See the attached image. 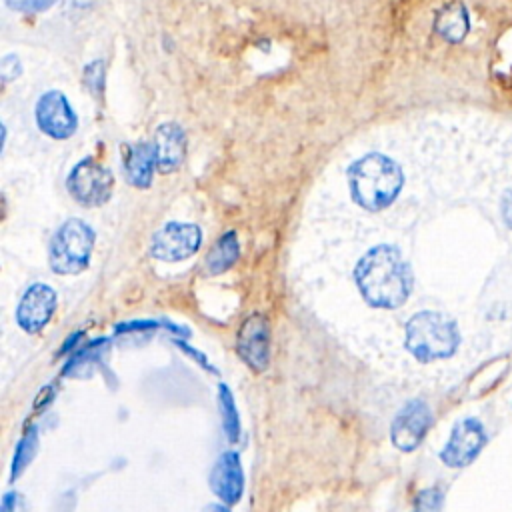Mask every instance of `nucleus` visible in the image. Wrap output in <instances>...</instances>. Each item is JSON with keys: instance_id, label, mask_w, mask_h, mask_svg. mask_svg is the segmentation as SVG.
Listing matches in <instances>:
<instances>
[{"instance_id": "1", "label": "nucleus", "mask_w": 512, "mask_h": 512, "mask_svg": "<svg viewBox=\"0 0 512 512\" xmlns=\"http://www.w3.org/2000/svg\"><path fill=\"white\" fill-rule=\"evenodd\" d=\"M364 300L376 308H398L412 290V274L400 252L392 246L368 250L354 270Z\"/></svg>"}, {"instance_id": "2", "label": "nucleus", "mask_w": 512, "mask_h": 512, "mask_svg": "<svg viewBox=\"0 0 512 512\" xmlns=\"http://www.w3.org/2000/svg\"><path fill=\"white\" fill-rule=\"evenodd\" d=\"M348 178L352 198L370 212L386 208L402 188V170L394 160L378 152L358 158Z\"/></svg>"}, {"instance_id": "3", "label": "nucleus", "mask_w": 512, "mask_h": 512, "mask_svg": "<svg viewBox=\"0 0 512 512\" xmlns=\"http://www.w3.org/2000/svg\"><path fill=\"white\" fill-rule=\"evenodd\" d=\"M458 342L460 338L456 324L440 312H418L406 324V348L420 362L452 356Z\"/></svg>"}, {"instance_id": "4", "label": "nucleus", "mask_w": 512, "mask_h": 512, "mask_svg": "<svg viewBox=\"0 0 512 512\" xmlns=\"http://www.w3.org/2000/svg\"><path fill=\"white\" fill-rule=\"evenodd\" d=\"M92 248V228L78 218H70L58 228L50 242V268L56 274H78L88 266Z\"/></svg>"}, {"instance_id": "5", "label": "nucleus", "mask_w": 512, "mask_h": 512, "mask_svg": "<svg viewBox=\"0 0 512 512\" xmlns=\"http://www.w3.org/2000/svg\"><path fill=\"white\" fill-rule=\"evenodd\" d=\"M66 188L78 204L100 206L112 194L114 176L102 164L86 158L72 168V172L66 180Z\"/></svg>"}, {"instance_id": "6", "label": "nucleus", "mask_w": 512, "mask_h": 512, "mask_svg": "<svg viewBox=\"0 0 512 512\" xmlns=\"http://www.w3.org/2000/svg\"><path fill=\"white\" fill-rule=\"evenodd\" d=\"M486 430L476 418H462L454 424L450 440L446 442L440 458L450 468L468 466L484 448Z\"/></svg>"}, {"instance_id": "7", "label": "nucleus", "mask_w": 512, "mask_h": 512, "mask_svg": "<svg viewBox=\"0 0 512 512\" xmlns=\"http://www.w3.org/2000/svg\"><path fill=\"white\" fill-rule=\"evenodd\" d=\"M200 240H202V234L198 226L170 222L154 234L150 252L158 260L178 262L192 256L198 250Z\"/></svg>"}, {"instance_id": "8", "label": "nucleus", "mask_w": 512, "mask_h": 512, "mask_svg": "<svg viewBox=\"0 0 512 512\" xmlns=\"http://www.w3.org/2000/svg\"><path fill=\"white\" fill-rule=\"evenodd\" d=\"M432 424V412L422 400H410L404 408L396 414L390 436L392 444L404 452L414 450L426 436Z\"/></svg>"}, {"instance_id": "9", "label": "nucleus", "mask_w": 512, "mask_h": 512, "mask_svg": "<svg viewBox=\"0 0 512 512\" xmlns=\"http://www.w3.org/2000/svg\"><path fill=\"white\" fill-rule=\"evenodd\" d=\"M36 122L44 134L56 140H64L76 130V114L68 104V98L58 90L42 94L36 104Z\"/></svg>"}, {"instance_id": "10", "label": "nucleus", "mask_w": 512, "mask_h": 512, "mask_svg": "<svg viewBox=\"0 0 512 512\" xmlns=\"http://www.w3.org/2000/svg\"><path fill=\"white\" fill-rule=\"evenodd\" d=\"M56 308V292L48 284H32L16 310V320L22 330L34 334L40 332L52 318Z\"/></svg>"}, {"instance_id": "11", "label": "nucleus", "mask_w": 512, "mask_h": 512, "mask_svg": "<svg viewBox=\"0 0 512 512\" xmlns=\"http://www.w3.org/2000/svg\"><path fill=\"white\" fill-rule=\"evenodd\" d=\"M238 354L256 372H262L268 366L270 330L264 316L252 314L244 320L238 332Z\"/></svg>"}, {"instance_id": "12", "label": "nucleus", "mask_w": 512, "mask_h": 512, "mask_svg": "<svg viewBox=\"0 0 512 512\" xmlns=\"http://www.w3.org/2000/svg\"><path fill=\"white\" fill-rule=\"evenodd\" d=\"M210 488L224 504H236L242 498L244 490V474L240 466V458L236 452H224L212 472H210Z\"/></svg>"}, {"instance_id": "13", "label": "nucleus", "mask_w": 512, "mask_h": 512, "mask_svg": "<svg viewBox=\"0 0 512 512\" xmlns=\"http://www.w3.org/2000/svg\"><path fill=\"white\" fill-rule=\"evenodd\" d=\"M154 152H156V168L164 174L176 170L186 156V134L174 124L166 122L156 128L154 136Z\"/></svg>"}, {"instance_id": "14", "label": "nucleus", "mask_w": 512, "mask_h": 512, "mask_svg": "<svg viewBox=\"0 0 512 512\" xmlns=\"http://www.w3.org/2000/svg\"><path fill=\"white\" fill-rule=\"evenodd\" d=\"M154 168H156V152L152 142H140L128 148L124 158V170H126V178L134 186L138 188L150 186Z\"/></svg>"}, {"instance_id": "15", "label": "nucleus", "mask_w": 512, "mask_h": 512, "mask_svg": "<svg viewBox=\"0 0 512 512\" xmlns=\"http://www.w3.org/2000/svg\"><path fill=\"white\" fill-rule=\"evenodd\" d=\"M436 32L448 42H460L468 32V14L462 4H448L436 16Z\"/></svg>"}, {"instance_id": "16", "label": "nucleus", "mask_w": 512, "mask_h": 512, "mask_svg": "<svg viewBox=\"0 0 512 512\" xmlns=\"http://www.w3.org/2000/svg\"><path fill=\"white\" fill-rule=\"evenodd\" d=\"M238 254H240V244H238L236 232H226L224 236H220V240L208 252L206 270L210 274H220L236 262Z\"/></svg>"}, {"instance_id": "17", "label": "nucleus", "mask_w": 512, "mask_h": 512, "mask_svg": "<svg viewBox=\"0 0 512 512\" xmlns=\"http://www.w3.org/2000/svg\"><path fill=\"white\" fill-rule=\"evenodd\" d=\"M218 408L222 416V428L230 442H236L240 438V416L232 398V392L226 384H220L218 388Z\"/></svg>"}, {"instance_id": "18", "label": "nucleus", "mask_w": 512, "mask_h": 512, "mask_svg": "<svg viewBox=\"0 0 512 512\" xmlns=\"http://www.w3.org/2000/svg\"><path fill=\"white\" fill-rule=\"evenodd\" d=\"M36 450H38V434H36V428L32 426L26 430V434L20 438L16 446L14 460H12V480H16L26 470V466L34 460Z\"/></svg>"}, {"instance_id": "19", "label": "nucleus", "mask_w": 512, "mask_h": 512, "mask_svg": "<svg viewBox=\"0 0 512 512\" xmlns=\"http://www.w3.org/2000/svg\"><path fill=\"white\" fill-rule=\"evenodd\" d=\"M444 494L440 488H426L414 498L412 512H442Z\"/></svg>"}, {"instance_id": "20", "label": "nucleus", "mask_w": 512, "mask_h": 512, "mask_svg": "<svg viewBox=\"0 0 512 512\" xmlns=\"http://www.w3.org/2000/svg\"><path fill=\"white\" fill-rule=\"evenodd\" d=\"M104 76H106V72H104V62L102 60H96V62L86 66V70H84V84L88 86L92 96H98V98L102 96V92H104Z\"/></svg>"}, {"instance_id": "21", "label": "nucleus", "mask_w": 512, "mask_h": 512, "mask_svg": "<svg viewBox=\"0 0 512 512\" xmlns=\"http://www.w3.org/2000/svg\"><path fill=\"white\" fill-rule=\"evenodd\" d=\"M56 0H6V4L12 10L18 12H26V14H36V12H44L46 8H50Z\"/></svg>"}, {"instance_id": "22", "label": "nucleus", "mask_w": 512, "mask_h": 512, "mask_svg": "<svg viewBox=\"0 0 512 512\" xmlns=\"http://www.w3.org/2000/svg\"><path fill=\"white\" fill-rule=\"evenodd\" d=\"M0 70H2V80L8 82L10 78H16V76L20 74V62L16 60V56H6V58L2 60Z\"/></svg>"}, {"instance_id": "23", "label": "nucleus", "mask_w": 512, "mask_h": 512, "mask_svg": "<svg viewBox=\"0 0 512 512\" xmlns=\"http://www.w3.org/2000/svg\"><path fill=\"white\" fill-rule=\"evenodd\" d=\"M502 214H504V220L508 222V226L512 228V188L506 192L504 196V202H502Z\"/></svg>"}, {"instance_id": "24", "label": "nucleus", "mask_w": 512, "mask_h": 512, "mask_svg": "<svg viewBox=\"0 0 512 512\" xmlns=\"http://www.w3.org/2000/svg\"><path fill=\"white\" fill-rule=\"evenodd\" d=\"M2 512H16V494H6L4 496Z\"/></svg>"}, {"instance_id": "25", "label": "nucleus", "mask_w": 512, "mask_h": 512, "mask_svg": "<svg viewBox=\"0 0 512 512\" xmlns=\"http://www.w3.org/2000/svg\"><path fill=\"white\" fill-rule=\"evenodd\" d=\"M204 512H230L224 504H210Z\"/></svg>"}]
</instances>
